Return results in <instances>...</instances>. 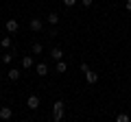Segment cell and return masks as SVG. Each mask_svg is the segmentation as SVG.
Returning a JSON list of instances; mask_svg holds the SVG:
<instances>
[{"mask_svg":"<svg viewBox=\"0 0 131 122\" xmlns=\"http://www.w3.org/2000/svg\"><path fill=\"white\" fill-rule=\"evenodd\" d=\"M63 116H66V103L63 100H55V105H52V120L61 122Z\"/></svg>","mask_w":131,"mask_h":122,"instance_id":"obj_1","label":"cell"},{"mask_svg":"<svg viewBox=\"0 0 131 122\" xmlns=\"http://www.w3.org/2000/svg\"><path fill=\"white\" fill-rule=\"evenodd\" d=\"M39 105H42V100H39V96H37V94H31V96L26 98V107L31 109V111L39 109Z\"/></svg>","mask_w":131,"mask_h":122,"instance_id":"obj_2","label":"cell"},{"mask_svg":"<svg viewBox=\"0 0 131 122\" xmlns=\"http://www.w3.org/2000/svg\"><path fill=\"white\" fill-rule=\"evenodd\" d=\"M5 28H7V33H9V35H13V33H18V31H20V22L11 18V20H7V22H5Z\"/></svg>","mask_w":131,"mask_h":122,"instance_id":"obj_3","label":"cell"},{"mask_svg":"<svg viewBox=\"0 0 131 122\" xmlns=\"http://www.w3.org/2000/svg\"><path fill=\"white\" fill-rule=\"evenodd\" d=\"M28 28H31L33 33H42V28H44V22L39 18H31V22H28Z\"/></svg>","mask_w":131,"mask_h":122,"instance_id":"obj_4","label":"cell"},{"mask_svg":"<svg viewBox=\"0 0 131 122\" xmlns=\"http://www.w3.org/2000/svg\"><path fill=\"white\" fill-rule=\"evenodd\" d=\"M11 118H13V109L7 107V105H5V107H0V120L7 122V120H11Z\"/></svg>","mask_w":131,"mask_h":122,"instance_id":"obj_5","label":"cell"},{"mask_svg":"<svg viewBox=\"0 0 131 122\" xmlns=\"http://www.w3.org/2000/svg\"><path fill=\"white\" fill-rule=\"evenodd\" d=\"M50 59L55 61V63H57V61H61V59H63V50H61L59 46H55V48L50 50Z\"/></svg>","mask_w":131,"mask_h":122,"instance_id":"obj_6","label":"cell"},{"mask_svg":"<svg viewBox=\"0 0 131 122\" xmlns=\"http://www.w3.org/2000/svg\"><path fill=\"white\" fill-rule=\"evenodd\" d=\"M0 48H2V50H11V48H13V39H11L9 35H5V37L0 39Z\"/></svg>","mask_w":131,"mask_h":122,"instance_id":"obj_7","label":"cell"},{"mask_svg":"<svg viewBox=\"0 0 131 122\" xmlns=\"http://www.w3.org/2000/svg\"><path fill=\"white\" fill-rule=\"evenodd\" d=\"M85 81H88L90 85H96L98 83V74L94 70H88V72H85Z\"/></svg>","mask_w":131,"mask_h":122,"instance_id":"obj_8","label":"cell"},{"mask_svg":"<svg viewBox=\"0 0 131 122\" xmlns=\"http://www.w3.org/2000/svg\"><path fill=\"white\" fill-rule=\"evenodd\" d=\"M46 20H48V24H52V26H57V24H59V13H55V11H50V13L46 15Z\"/></svg>","mask_w":131,"mask_h":122,"instance_id":"obj_9","label":"cell"},{"mask_svg":"<svg viewBox=\"0 0 131 122\" xmlns=\"http://www.w3.org/2000/svg\"><path fill=\"white\" fill-rule=\"evenodd\" d=\"M35 72H37L39 76H46V74H48V66L42 61V63H37V66H35Z\"/></svg>","mask_w":131,"mask_h":122,"instance_id":"obj_10","label":"cell"},{"mask_svg":"<svg viewBox=\"0 0 131 122\" xmlns=\"http://www.w3.org/2000/svg\"><path fill=\"white\" fill-rule=\"evenodd\" d=\"M20 74H22V72H20V70H15V68H13V70H9V72H7L9 81H18V79H20Z\"/></svg>","mask_w":131,"mask_h":122,"instance_id":"obj_11","label":"cell"},{"mask_svg":"<svg viewBox=\"0 0 131 122\" xmlns=\"http://www.w3.org/2000/svg\"><path fill=\"white\" fill-rule=\"evenodd\" d=\"M57 72H59V74H63V72H68V63H66L63 59H61V61H57Z\"/></svg>","mask_w":131,"mask_h":122,"instance_id":"obj_12","label":"cell"},{"mask_svg":"<svg viewBox=\"0 0 131 122\" xmlns=\"http://www.w3.org/2000/svg\"><path fill=\"white\" fill-rule=\"evenodd\" d=\"M22 68H26V70H28V68H33V57H22Z\"/></svg>","mask_w":131,"mask_h":122,"instance_id":"obj_13","label":"cell"},{"mask_svg":"<svg viewBox=\"0 0 131 122\" xmlns=\"http://www.w3.org/2000/svg\"><path fill=\"white\" fill-rule=\"evenodd\" d=\"M11 61H13V55L11 52H2V66H9Z\"/></svg>","mask_w":131,"mask_h":122,"instance_id":"obj_14","label":"cell"},{"mask_svg":"<svg viewBox=\"0 0 131 122\" xmlns=\"http://www.w3.org/2000/svg\"><path fill=\"white\" fill-rule=\"evenodd\" d=\"M116 122H131V118H129V113H118Z\"/></svg>","mask_w":131,"mask_h":122,"instance_id":"obj_15","label":"cell"},{"mask_svg":"<svg viewBox=\"0 0 131 122\" xmlns=\"http://www.w3.org/2000/svg\"><path fill=\"white\" fill-rule=\"evenodd\" d=\"M33 52H35V55L44 52V46H42V44H33Z\"/></svg>","mask_w":131,"mask_h":122,"instance_id":"obj_16","label":"cell"},{"mask_svg":"<svg viewBox=\"0 0 131 122\" xmlns=\"http://www.w3.org/2000/svg\"><path fill=\"white\" fill-rule=\"evenodd\" d=\"M88 70H92V68H90L88 63H85V61H81V72H83V74H85V72H88Z\"/></svg>","mask_w":131,"mask_h":122,"instance_id":"obj_17","label":"cell"},{"mask_svg":"<svg viewBox=\"0 0 131 122\" xmlns=\"http://www.w3.org/2000/svg\"><path fill=\"white\" fill-rule=\"evenodd\" d=\"M92 2H94V0H81V5H83L85 9H90V7H92Z\"/></svg>","mask_w":131,"mask_h":122,"instance_id":"obj_18","label":"cell"},{"mask_svg":"<svg viewBox=\"0 0 131 122\" xmlns=\"http://www.w3.org/2000/svg\"><path fill=\"white\" fill-rule=\"evenodd\" d=\"M63 5H66V7H74L77 0H63Z\"/></svg>","mask_w":131,"mask_h":122,"instance_id":"obj_19","label":"cell"},{"mask_svg":"<svg viewBox=\"0 0 131 122\" xmlns=\"http://www.w3.org/2000/svg\"><path fill=\"white\" fill-rule=\"evenodd\" d=\"M127 11L131 13V0H127Z\"/></svg>","mask_w":131,"mask_h":122,"instance_id":"obj_20","label":"cell"},{"mask_svg":"<svg viewBox=\"0 0 131 122\" xmlns=\"http://www.w3.org/2000/svg\"><path fill=\"white\" fill-rule=\"evenodd\" d=\"M0 81H2V72H0Z\"/></svg>","mask_w":131,"mask_h":122,"instance_id":"obj_21","label":"cell"},{"mask_svg":"<svg viewBox=\"0 0 131 122\" xmlns=\"http://www.w3.org/2000/svg\"><path fill=\"white\" fill-rule=\"evenodd\" d=\"M26 122H35V120H26Z\"/></svg>","mask_w":131,"mask_h":122,"instance_id":"obj_22","label":"cell"},{"mask_svg":"<svg viewBox=\"0 0 131 122\" xmlns=\"http://www.w3.org/2000/svg\"><path fill=\"white\" fill-rule=\"evenodd\" d=\"M0 24H2V22H0Z\"/></svg>","mask_w":131,"mask_h":122,"instance_id":"obj_23","label":"cell"}]
</instances>
